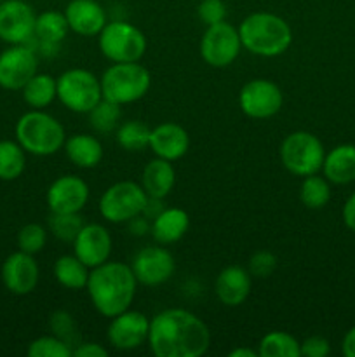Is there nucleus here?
<instances>
[{
    "label": "nucleus",
    "mask_w": 355,
    "mask_h": 357,
    "mask_svg": "<svg viewBox=\"0 0 355 357\" xmlns=\"http://www.w3.org/2000/svg\"><path fill=\"white\" fill-rule=\"evenodd\" d=\"M150 225H152L150 220L143 215L136 216V218H132L131 222H129V229H131V232L134 234V236H145L146 232H150Z\"/></svg>",
    "instance_id": "nucleus-43"
},
{
    "label": "nucleus",
    "mask_w": 355,
    "mask_h": 357,
    "mask_svg": "<svg viewBox=\"0 0 355 357\" xmlns=\"http://www.w3.org/2000/svg\"><path fill=\"white\" fill-rule=\"evenodd\" d=\"M284 105L282 89L268 79H253L242 86L239 93V107L244 115L265 121L281 112Z\"/></svg>",
    "instance_id": "nucleus-11"
},
{
    "label": "nucleus",
    "mask_w": 355,
    "mask_h": 357,
    "mask_svg": "<svg viewBox=\"0 0 355 357\" xmlns=\"http://www.w3.org/2000/svg\"><path fill=\"white\" fill-rule=\"evenodd\" d=\"M281 162L291 174L299 178L322 171L326 149L310 131H294L281 143Z\"/></svg>",
    "instance_id": "nucleus-7"
},
{
    "label": "nucleus",
    "mask_w": 355,
    "mask_h": 357,
    "mask_svg": "<svg viewBox=\"0 0 355 357\" xmlns=\"http://www.w3.org/2000/svg\"><path fill=\"white\" fill-rule=\"evenodd\" d=\"M73 255L89 268L97 267L110 260L113 241L108 229L101 223H84L72 243Z\"/></svg>",
    "instance_id": "nucleus-17"
},
{
    "label": "nucleus",
    "mask_w": 355,
    "mask_h": 357,
    "mask_svg": "<svg viewBox=\"0 0 355 357\" xmlns=\"http://www.w3.org/2000/svg\"><path fill=\"white\" fill-rule=\"evenodd\" d=\"M26 152L23 146L13 139L0 142V180L14 181L24 173Z\"/></svg>",
    "instance_id": "nucleus-30"
},
{
    "label": "nucleus",
    "mask_w": 355,
    "mask_h": 357,
    "mask_svg": "<svg viewBox=\"0 0 355 357\" xmlns=\"http://www.w3.org/2000/svg\"><path fill=\"white\" fill-rule=\"evenodd\" d=\"M131 268L138 284L155 288L173 278L176 272V260L164 244L157 243L141 248L132 258Z\"/></svg>",
    "instance_id": "nucleus-12"
},
{
    "label": "nucleus",
    "mask_w": 355,
    "mask_h": 357,
    "mask_svg": "<svg viewBox=\"0 0 355 357\" xmlns=\"http://www.w3.org/2000/svg\"><path fill=\"white\" fill-rule=\"evenodd\" d=\"M23 100L31 110H45L52 101L58 100V87L56 79L49 73L37 72L21 89Z\"/></svg>",
    "instance_id": "nucleus-27"
},
{
    "label": "nucleus",
    "mask_w": 355,
    "mask_h": 357,
    "mask_svg": "<svg viewBox=\"0 0 355 357\" xmlns=\"http://www.w3.org/2000/svg\"><path fill=\"white\" fill-rule=\"evenodd\" d=\"M37 72V52L26 44L9 45L0 52V87L3 89L21 91Z\"/></svg>",
    "instance_id": "nucleus-13"
},
{
    "label": "nucleus",
    "mask_w": 355,
    "mask_h": 357,
    "mask_svg": "<svg viewBox=\"0 0 355 357\" xmlns=\"http://www.w3.org/2000/svg\"><path fill=\"white\" fill-rule=\"evenodd\" d=\"M331 354V344L320 335H312L301 342V356L305 357H327Z\"/></svg>",
    "instance_id": "nucleus-40"
},
{
    "label": "nucleus",
    "mask_w": 355,
    "mask_h": 357,
    "mask_svg": "<svg viewBox=\"0 0 355 357\" xmlns=\"http://www.w3.org/2000/svg\"><path fill=\"white\" fill-rule=\"evenodd\" d=\"M108 349L97 342H80L73 349V357H106Z\"/></svg>",
    "instance_id": "nucleus-41"
},
{
    "label": "nucleus",
    "mask_w": 355,
    "mask_h": 357,
    "mask_svg": "<svg viewBox=\"0 0 355 357\" xmlns=\"http://www.w3.org/2000/svg\"><path fill=\"white\" fill-rule=\"evenodd\" d=\"M150 319L139 310H124L111 317L106 330L108 344L117 351H134L148 342Z\"/></svg>",
    "instance_id": "nucleus-14"
},
{
    "label": "nucleus",
    "mask_w": 355,
    "mask_h": 357,
    "mask_svg": "<svg viewBox=\"0 0 355 357\" xmlns=\"http://www.w3.org/2000/svg\"><path fill=\"white\" fill-rule=\"evenodd\" d=\"M84 223L86 222L82 220L80 213H51L49 230L56 239L63 241V243H73Z\"/></svg>",
    "instance_id": "nucleus-34"
},
{
    "label": "nucleus",
    "mask_w": 355,
    "mask_h": 357,
    "mask_svg": "<svg viewBox=\"0 0 355 357\" xmlns=\"http://www.w3.org/2000/svg\"><path fill=\"white\" fill-rule=\"evenodd\" d=\"M16 142L24 152L37 157H49L63 150L66 131L61 122L44 110H30L16 122Z\"/></svg>",
    "instance_id": "nucleus-4"
},
{
    "label": "nucleus",
    "mask_w": 355,
    "mask_h": 357,
    "mask_svg": "<svg viewBox=\"0 0 355 357\" xmlns=\"http://www.w3.org/2000/svg\"><path fill=\"white\" fill-rule=\"evenodd\" d=\"M275 268H277V257L271 251L260 250L249 258V267H247V271L251 272L253 278L267 279L274 274Z\"/></svg>",
    "instance_id": "nucleus-38"
},
{
    "label": "nucleus",
    "mask_w": 355,
    "mask_h": 357,
    "mask_svg": "<svg viewBox=\"0 0 355 357\" xmlns=\"http://www.w3.org/2000/svg\"><path fill=\"white\" fill-rule=\"evenodd\" d=\"M100 80L104 100L113 101L120 107L145 98L152 86L148 68L139 61L111 63Z\"/></svg>",
    "instance_id": "nucleus-5"
},
{
    "label": "nucleus",
    "mask_w": 355,
    "mask_h": 357,
    "mask_svg": "<svg viewBox=\"0 0 355 357\" xmlns=\"http://www.w3.org/2000/svg\"><path fill=\"white\" fill-rule=\"evenodd\" d=\"M65 16L70 31L80 37H97L108 23L106 10L96 0H70Z\"/></svg>",
    "instance_id": "nucleus-19"
},
{
    "label": "nucleus",
    "mask_w": 355,
    "mask_h": 357,
    "mask_svg": "<svg viewBox=\"0 0 355 357\" xmlns=\"http://www.w3.org/2000/svg\"><path fill=\"white\" fill-rule=\"evenodd\" d=\"M89 185L77 174L58 176L47 188L45 201L51 213H80L89 201Z\"/></svg>",
    "instance_id": "nucleus-16"
},
{
    "label": "nucleus",
    "mask_w": 355,
    "mask_h": 357,
    "mask_svg": "<svg viewBox=\"0 0 355 357\" xmlns=\"http://www.w3.org/2000/svg\"><path fill=\"white\" fill-rule=\"evenodd\" d=\"M86 291L94 310L111 319L131 309L138 291V281L131 265L108 260L90 268Z\"/></svg>",
    "instance_id": "nucleus-2"
},
{
    "label": "nucleus",
    "mask_w": 355,
    "mask_h": 357,
    "mask_svg": "<svg viewBox=\"0 0 355 357\" xmlns=\"http://www.w3.org/2000/svg\"><path fill=\"white\" fill-rule=\"evenodd\" d=\"M3 2V0H0V3H2Z\"/></svg>",
    "instance_id": "nucleus-46"
},
{
    "label": "nucleus",
    "mask_w": 355,
    "mask_h": 357,
    "mask_svg": "<svg viewBox=\"0 0 355 357\" xmlns=\"http://www.w3.org/2000/svg\"><path fill=\"white\" fill-rule=\"evenodd\" d=\"M299 201L308 209H322L331 201V181L326 176L310 174L303 178L299 187Z\"/></svg>",
    "instance_id": "nucleus-32"
},
{
    "label": "nucleus",
    "mask_w": 355,
    "mask_h": 357,
    "mask_svg": "<svg viewBox=\"0 0 355 357\" xmlns=\"http://www.w3.org/2000/svg\"><path fill=\"white\" fill-rule=\"evenodd\" d=\"M226 14H228V9H226V3L223 0H200V3L197 7L198 20L205 26L219 23V21H225Z\"/></svg>",
    "instance_id": "nucleus-39"
},
{
    "label": "nucleus",
    "mask_w": 355,
    "mask_h": 357,
    "mask_svg": "<svg viewBox=\"0 0 355 357\" xmlns=\"http://www.w3.org/2000/svg\"><path fill=\"white\" fill-rule=\"evenodd\" d=\"M228 357H260V352L249 347H237L228 352Z\"/></svg>",
    "instance_id": "nucleus-45"
},
{
    "label": "nucleus",
    "mask_w": 355,
    "mask_h": 357,
    "mask_svg": "<svg viewBox=\"0 0 355 357\" xmlns=\"http://www.w3.org/2000/svg\"><path fill=\"white\" fill-rule=\"evenodd\" d=\"M190 149V135L176 122H162L150 132V150L169 162L183 159Z\"/></svg>",
    "instance_id": "nucleus-20"
},
{
    "label": "nucleus",
    "mask_w": 355,
    "mask_h": 357,
    "mask_svg": "<svg viewBox=\"0 0 355 357\" xmlns=\"http://www.w3.org/2000/svg\"><path fill=\"white\" fill-rule=\"evenodd\" d=\"M146 344L155 357H200L211 347V331L190 310L166 309L150 319Z\"/></svg>",
    "instance_id": "nucleus-1"
},
{
    "label": "nucleus",
    "mask_w": 355,
    "mask_h": 357,
    "mask_svg": "<svg viewBox=\"0 0 355 357\" xmlns=\"http://www.w3.org/2000/svg\"><path fill=\"white\" fill-rule=\"evenodd\" d=\"M33 7L24 0H3L0 3V40L6 44H26L35 33Z\"/></svg>",
    "instance_id": "nucleus-15"
},
{
    "label": "nucleus",
    "mask_w": 355,
    "mask_h": 357,
    "mask_svg": "<svg viewBox=\"0 0 355 357\" xmlns=\"http://www.w3.org/2000/svg\"><path fill=\"white\" fill-rule=\"evenodd\" d=\"M2 282L13 295L24 296L35 291L40 279V267H38L35 255L16 251L9 255L2 264Z\"/></svg>",
    "instance_id": "nucleus-18"
},
{
    "label": "nucleus",
    "mask_w": 355,
    "mask_h": 357,
    "mask_svg": "<svg viewBox=\"0 0 355 357\" xmlns=\"http://www.w3.org/2000/svg\"><path fill=\"white\" fill-rule=\"evenodd\" d=\"M45 244H47V229L40 223H26L17 232V248L24 253H40Z\"/></svg>",
    "instance_id": "nucleus-37"
},
{
    "label": "nucleus",
    "mask_w": 355,
    "mask_h": 357,
    "mask_svg": "<svg viewBox=\"0 0 355 357\" xmlns=\"http://www.w3.org/2000/svg\"><path fill=\"white\" fill-rule=\"evenodd\" d=\"M58 100L65 108L73 114H89L101 100L100 77L86 68H70L56 77Z\"/></svg>",
    "instance_id": "nucleus-8"
},
{
    "label": "nucleus",
    "mask_w": 355,
    "mask_h": 357,
    "mask_svg": "<svg viewBox=\"0 0 355 357\" xmlns=\"http://www.w3.org/2000/svg\"><path fill=\"white\" fill-rule=\"evenodd\" d=\"M341 352L345 357H355V326L345 333L343 342H341Z\"/></svg>",
    "instance_id": "nucleus-44"
},
{
    "label": "nucleus",
    "mask_w": 355,
    "mask_h": 357,
    "mask_svg": "<svg viewBox=\"0 0 355 357\" xmlns=\"http://www.w3.org/2000/svg\"><path fill=\"white\" fill-rule=\"evenodd\" d=\"M260 357H299L301 342L287 331H270L258 345Z\"/></svg>",
    "instance_id": "nucleus-29"
},
{
    "label": "nucleus",
    "mask_w": 355,
    "mask_h": 357,
    "mask_svg": "<svg viewBox=\"0 0 355 357\" xmlns=\"http://www.w3.org/2000/svg\"><path fill=\"white\" fill-rule=\"evenodd\" d=\"M87 115H89V124L94 131L100 135H108V132H113L120 124L122 107L103 98Z\"/></svg>",
    "instance_id": "nucleus-33"
},
{
    "label": "nucleus",
    "mask_w": 355,
    "mask_h": 357,
    "mask_svg": "<svg viewBox=\"0 0 355 357\" xmlns=\"http://www.w3.org/2000/svg\"><path fill=\"white\" fill-rule=\"evenodd\" d=\"M253 275L240 265H228L218 274L214 291L219 302L226 307H239L249 298Z\"/></svg>",
    "instance_id": "nucleus-21"
},
{
    "label": "nucleus",
    "mask_w": 355,
    "mask_h": 357,
    "mask_svg": "<svg viewBox=\"0 0 355 357\" xmlns=\"http://www.w3.org/2000/svg\"><path fill=\"white\" fill-rule=\"evenodd\" d=\"M322 174L334 185H348L355 181V145L343 143L326 153Z\"/></svg>",
    "instance_id": "nucleus-25"
},
{
    "label": "nucleus",
    "mask_w": 355,
    "mask_h": 357,
    "mask_svg": "<svg viewBox=\"0 0 355 357\" xmlns=\"http://www.w3.org/2000/svg\"><path fill=\"white\" fill-rule=\"evenodd\" d=\"M242 47L261 58H275L291 47L292 30L284 17L274 13H253L239 24Z\"/></svg>",
    "instance_id": "nucleus-3"
},
{
    "label": "nucleus",
    "mask_w": 355,
    "mask_h": 357,
    "mask_svg": "<svg viewBox=\"0 0 355 357\" xmlns=\"http://www.w3.org/2000/svg\"><path fill=\"white\" fill-rule=\"evenodd\" d=\"M152 129L141 121H125L115 129V139L125 152H141L150 146Z\"/></svg>",
    "instance_id": "nucleus-31"
},
{
    "label": "nucleus",
    "mask_w": 355,
    "mask_h": 357,
    "mask_svg": "<svg viewBox=\"0 0 355 357\" xmlns=\"http://www.w3.org/2000/svg\"><path fill=\"white\" fill-rule=\"evenodd\" d=\"M26 354L28 357H73V349L51 333L30 342Z\"/></svg>",
    "instance_id": "nucleus-36"
},
{
    "label": "nucleus",
    "mask_w": 355,
    "mask_h": 357,
    "mask_svg": "<svg viewBox=\"0 0 355 357\" xmlns=\"http://www.w3.org/2000/svg\"><path fill=\"white\" fill-rule=\"evenodd\" d=\"M52 272H54V278L58 281V284L70 289V291H79V289H86L87 281H89L90 268L72 253L61 255L54 261Z\"/></svg>",
    "instance_id": "nucleus-26"
},
{
    "label": "nucleus",
    "mask_w": 355,
    "mask_h": 357,
    "mask_svg": "<svg viewBox=\"0 0 355 357\" xmlns=\"http://www.w3.org/2000/svg\"><path fill=\"white\" fill-rule=\"evenodd\" d=\"M63 150L70 162L80 169H93L103 160L104 155L101 142L89 132H77V135L68 136Z\"/></svg>",
    "instance_id": "nucleus-23"
},
{
    "label": "nucleus",
    "mask_w": 355,
    "mask_h": 357,
    "mask_svg": "<svg viewBox=\"0 0 355 357\" xmlns=\"http://www.w3.org/2000/svg\"><path fill=\"white\" fill-rule=\"evenodd\" d=\"M176 185V169L173 162L155 157L150 160L141 173V187L148 197L166 199Z\"/></svg>",
    "instance_id": "nucleus-24"
},
{
    "label": "nucleus",
    "mask_w": 355,
    "mask_h": 357,
    "mask_svg": "<svg viewBox=\"0 0 355 357\" xmlns=\"http://www.w3.org/2000/svg\"><path fill=\"white\" fill-rule=\"evenodd\" d=\"M148 195L143 190L141 183L124 180L117 181L101 194L100 197V215L108 223H129L136 216L145 211Z\"/></svg>",
    "instance_id": "nucleus-9"
},
{
    "label": "nucleus",
    "mask_w": 355,
    "mask_h": 357,
    "mask_svg": "<svg viewBox=\"0 0 355 357\" xmlns=\"http://www.w3.org/2000/svg\"><path fill=\"white\" fill-rule=\"evenodd\" d=\"M49 328H51V333L54 337H58L59 340L68 344L72 349H75L82 342V335H80L75 319L66 310H56V312H52L51 317H49Z\"/></svg>",
    "instance_id": "nucleus-35"
},
{
    "label": "nucleus",
    "mask_w": 355,
    "mask_h": 357,
    "mask_svg": "<svg viewBox=\"0 0 355 357\" xmlns=\"http://www.w3.org/2000/svg\"><path fill=\"white\" fill-rule=\"evenodd\" d=\"M188 229H190V216L181 208H164L150 225L153 241L164 246L183 239Z\"/></svg>",
    "instance_id": "nucleus-22"
},
{
    "label": "nucleus",
    "mask_w": 355,
    "mask_h": 357,
    "mask_svg": "<svg viewBox=\"0 0 355 357\" xmlns=\"http://www.w3.org/2000/svg\"><path fill=\"white\" fill-rule=\"evenodd\" d=\"M242 49L239 28L226 20L205 26L198 45L200 58L212 68H226L233 65Z\"/></svg>",
    "instance_id": "nucleus-10"
},
{
    "label": "nucleus",
    "mask_w": 355,
    "mask_h": 357,
    "mask_svg": "<svg viewBox=\"0 0 355 357\" xmlns=\"http://www.w3.org/2000/svg\"><path fill=\"white\" fill-rule=\"evenodd\" d=\"M341 215H343V223L347 225V229L355 232V192L347 199Z\"/></svg>",
    "instance_id": "nucleus-42"
},
{
    "label": "nucleus",
    "mask_w": 355,
    "mask_h": 357,
    "mask_svg": "<svg viewBox=\"0 0 355 357\" xmlns=\"http://www.w3.org/2000/svg\"><path fill=\"white\" fill-rule=\"evenodd\" d=\"M100 51L111 63L139 61L146 52L145 33L127 21H108L97 35Z\"/></svg>",
    "instance_id": "nucleus-6"
},
{
    "label": "nucleus",
    "mask_w": 355,
    "mask_h": 357,
    "mask_svg": "<svg viewBox=\"0 0 355 357\" xmlns=\"http://www.w3.org/2000/svg\"><path fill=\"white\" fill-rule=\"evenodd\" d=\"M70 26L65 13L59 10H44L35 20V33L40 45H52L58 47L68 35Z\"/></svg>",
    "instance_id": "nucleus-28"
}]
</instances>
